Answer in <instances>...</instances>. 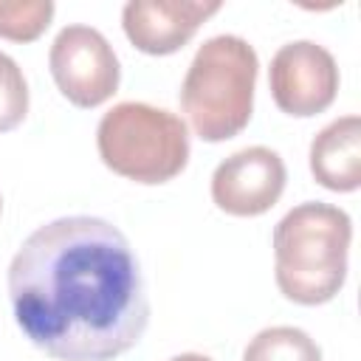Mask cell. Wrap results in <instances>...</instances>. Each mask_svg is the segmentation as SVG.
Segmentation results:
<instances>
[{
    "mask_svg": "<svg viewBox=\"0 0 361 361\" xmlns=\"http://www.w3.org/2000/svg\"><path fill=\"white\" fill-rule=\"evenodd\" d=\"M8 299L25 338L56 361H110L135 347L149 322L130 240L90 214L25 237L8 265Z\"/></svg>",
    "mask_w": 361,
    "mask_h": 361,
    "instance_id": "obj_1",
    "label": "cell"
},
{
    "mask_svg": "<svg viewBox=\"0 0 361 361\" xmlns=\"http://www.w3.org/2000/svg\"><path fill=\"white\" fill-rule=\"evenodd\" d=\"M353 220L344 209L307 200L274 228V279L296 305L330 302L347 279Z\"/></svg>",
    "mask_w": 361,
    "mask_h": 361,
    "instance_id": "obj_2",
    "label": "cell"
},
{
    "mask_svg": "<svg viewBox=\"0 0 361 361\" xmlns=\"http://www.w3.org/2000/svg\"><path fill=\"white\" fill-rule=\"evenodd\" d=\"M257 71V51L237 34H217L197 48L180 85V107L195 135L217 144L245 130Z\"/></svg>",
    "mask_w": 361,
    "mask_h": 361,
    "instance_id": "obj_3",
    "label": "cell"
},
{
    "mask_svg": "<svg viewBox=\"0 0 361 361\" xmlns=\"http://www.w3.org/2000/svg\"><path fill=\"white\" fill-rule=\"evenodd\" d=\"M99 158L116 175L135 183H166L189 161V130L180 116L147 102L110 107L96 127Z\"/></svg>",
    "mask_w": 361,
    "mask_h": 361,
    "instance_id": "obj_4",
    "label": "cell"
},
{
    "mask_svg": "<svg viewBox=\"0 0 361 361\" xmlns=\"http://www.w3.org/2000/svg\"><path fill=\"white\" fill-rule=\"evenodd\" d=\"M48 65L59 93L76 107H99L118 90V56L90 25H65L51 42Z\"/></svg>",
    "mask_w": 361,
    "mask_h": 361,
    "instance_id": "obj_5",
    "label": "cell"
},
{
    "mask_svg": "<svg viewBox=\"0 0 361 361\" xmlns=\"http://www.w3.org/2000/svg\"><path fill=\"white\" fill-rule=\"evenodd\" d=\"M268 87L282 113L307 118L324 113L336 102L338 65L324 45L313 39H296L274 54Z\"/></svg>",
    "mask_w": 361,
    "mask_h": 361,
    "instance_id": "obj_6",
    "label": "cell"
},
{
    "mask_svg": "<svg viewBox=\"0 0 361 361\" xmlns=\"http://www.w3.org/2000/svg\"><path fill=\"white\" fill-rule=\"evenodd\" d=\"M285 161L271 147H245L217 164L212 175V200L234 217L265 214L285 192Z\"/></svg>",
    "mask_w": 361,
    "mask_h": 361,
    "instance_id": "obj_7",
    "label": "cell"
},
{
    "mask_svg": "<svg viewBox=\"0 0 361 361\" xmlns=\"http://www.w3.org/2000/svg\"><path fill=\"white\" fill-rule=\"evenodd\" d=\"M220 6V0H130L121 8V25L138 51L166 56L180 51Z\"/></svg>",
    "mask_w": 361,
    "mask_h": 361,
    "instance_id": "obj_8",
    "label": "cell"
},
{
    "mask_svg": "<svg viewBox=\"0 0 361 361\" xmlns=\"http://www.w3.org/2000/svg\"><path fill=\"white\" fill-rule=\"evenodd\" d=\"M310 172L330 192L361 186V118L341 116L322 127L310 141Z\"/></svg>",
    "mask_w": 361,
    "mask_h": 361,
    "instance_id": "obj_9",
    "label": "cell"
},
{
    "mask_svg": "<svg viewBox=\"0 0 361 361\" xmlns=\"http://www.w3.org/2000/svg\"><path fill=\"white\" fill-rule=\"evenodd\" d=\"M243 361H322V350L305 330L279 324L259 330L243 350Z\"/></svg>",
    "mask_w": 361,
    "mask_h": 361,
    "instance_id": "obj_10",
    "label": "cell"
},
{
    "mask_svg": "<svg viewBox=\"0 0 361 361\" xmlns=\"http://www.w3.org/2000/svg\"><path fill=\"white\" fill-rule=\"evenodd\" d=\"M54 11L56 6L51 0L0 3V37L11 42H31L51 25Z\"/></svg>",
    "mask_w": 361,
    "mask_h": 361,
    "instance_id": "obj_11",
    "label": "cell"
},
{
    "mask_svg": "<svg viewBox=\"0 0 361 361\" xmlns=\"http://www.w3.org/2000/svg\"><path fill=\"white\" fill-rule=\"evenodd\" d=\"M28 113V85L20 65L0 51V133L14 130Z\"/></svg>",
    "mask_w": 361,
    "mask_h": 361,
    "instance_id": "obj_12",
    "label": "cell"
},
{
    "mask_svg": "<svg viewBox=\"0 0 361 361\" xmlns=\"http://www.w3.org/2000/svg\"><path fill=\"white\" fill-rule=\"evenodd\" d=\"M169 361H212V358L200 355V353H180V355H172Z\"/></svg>",
    "mask_w": 361,
    "mask_h": 361,
    "instance_id": "obj_13",
    "label": "cell"
},
{
    "mask_svg": "<svg viewBox=\"0 0 361 361\" xmlns=\"http://www.w3.org/2000/svg\"><path fill=\"white\" fill-rule=\"evenodd\" d=\"M0 209H3V200H0Z\"/></svg>",
    "mask_w": 361,
    "mask_h": 361,
    "instance_id": "obj_14",
    "label": "cell"
}]
</instances>
